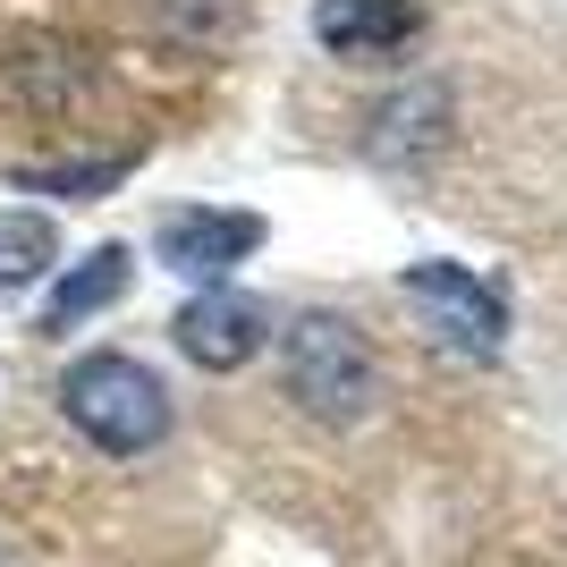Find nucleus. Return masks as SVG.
<instances>
[{
  "label": "nucleus",
  "mask_w": 567,
  "mask_h": 567,
  "mask_svg": "<svg viewBox=\"0 0 567 567\" xmlns=\"http://www.w3.org/2000/svg\"><path fill=\"white\" fill-rule=\"evenodd\" d=\"M169 331H178V348H187L204 373H237V364H255V355H262L271 313H262L255 297H237V288H204Z\"/></svg>",
  "instance_id": "5"
},
{
  "label": "nucleus",
  "mask_w": 567,
  "mask_h": 567,
  "mask_svg": "<svg viewBox=\"0 0 567 567\" xmlns=\"http://www.w3.org/2000/svg\"><path fill=\"white\" fill-rule=\"evenodd\" d=\"M255 246H262V220L229 213V204H178V213H162V229H153V255H162L178 280H204V288H220Z\"/></svg>",
  "instance_id": "4"
},
{
  "label": "nucleus",
  "mask_w": 567,
  "mask_h": 567,
  "mask_svg": "<svg viewBox=\"0 0 567 567\" xmlns=\"http://www.w3.org/2000/svg\"><path fill=\"white\" fill-rule=\"evenodd\" d=\"M399 297L424 313V331L441 339V348H457V355H499V339H508L499 288L474 280V271H457V262H406Z\"/></svg>",
  "instance_id": "3"
},
{
  "label": "nucleus",
  "mask_w": 567,
  "mask_h": 567,
  "mask_svg": "<svg viewBox=\"0 0 567 567\" xmlns=\"http://www.w3.org/2000/svg\"><path fill=\"white\" fill-rule=\"evenodd\" d=\"M280 373H288V399L306 406L313 424H364L373 415V348H364V331H355L348 313H297L280 331Z\"/></svg>",
  "instance_id": "2"
},
{
  "label": "nucleus",
  "mask_w": 567,
  "mask_h": 567,
  "mask_svg": "<svg viewBox=\"0 0 567 567\" xmlns=\"http://www.w3.org/2000/svg\"><path fill=\"white\" fill-rule=\"evenodd\" d=\"M415 25H424L415 0H322V9H313V34H322V51H339V60L399 51V43H415Z\"/></svg>",
  "instance_id": "6"
},
{
  "label": "nucleus",
  "mask_w": 567,
  "mask_h": 567,
  "mask_svg": "<svg viewBox=\"0 0 567 567\" xmlns=\"http://www.w3.org/2000/svg\"><path fill=\"white\" fill-rule=\"evenodd\" d=\"M118 288H127V246H94V255L76 262L69 280L51 288L43 331H76V322H94L102 306H118Z\"/></svg>",
  "instance_id": "7"
},
{
  "label": "nucleus",
  "mask_w": 567,
  "mask_h": 567,
  "mask_svg": "<svg viewBox=\"0 0 567 567\" xmlns=\"http://www.w3.org/2000/svg\"><path fill=\"white\" fill-rule=\"evenodd\" d=\"M60 262V229L43 213H0V297L9 288H34Z\"/></svg>",
  "instance_id": "8"
},
{
  "label": "nucleus",
  "mask_w": 567,
  "mask_h": 567,
  "mask_svg": "<svg viewBox=\"0 0 567 567\" xmlns=\"http://www.w3.org/2000/svg\"><path fill=\"white\" fill-rule=\"evenodd\" d=\"M60 415H69L102 457H144V450L169 441L162 373L136 364V355H118V348H94V355H76L69 373H60Z\"/></svg>",
  "instance_id": "1"
},
{
  "label": "nucleus",
  "mask_w": 567,
  "mask_h": 567,
  "mask_svg": "<svg viewBox=\"0 0 567 567\" xmlns=\"http://www.w3.org/2000/svg\"><path fill=\"white\" fill-rule=\"evenodd\" d=\"M432 118H450V102H441V85H424V94L390 102V111H381V136H373V153H399V136H406V144H432V136H441Z\"/></svg>",
  "instance_id": "10"
},
{
  "label": "nucleus",
  "mask_w": 567,
  "mask_h": 567,
  "mask_svg": "<svg viewBox=\"0 0 567 567\" xmlns=\"http://www.w3.org/2000/svg\"><path fill=\"white\" fill-rule=\"evenodd\" d=\"M237 18H246V0H153V25H162L169 43H187V51L229 43Z\"/></svg>",
  "instance_id": "9"
},
{
  "label": "nucleus",
  "mask_w": 567,
  "mask_h": 567,
  "mask_svg": "<svg viewBox=\"0 0 567 567\" xmlns=\"http://www.w3.org/2000/svg\"><path fill=\"white\" fill-rule=\"evenodd\" d=\"M127 178V162H69V169H25L18 187H51V195H69V204H85V195L118 187Z\"/></svg>",
  "instance_id": "11"
}]
</instances>
